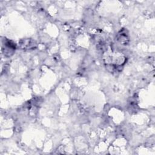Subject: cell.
Here are the masks:
<instances>
[{"mask_svg": "<svg viewBox=\"0 0 155 155\" xmlns=\"http://www.w3.org/2000/svg\"><path fill=\"white\" fill-rule=\"evenodd\" d=\"M3 45L4 46L2 47V50H4L5 55L10 56L13 54L16 47L13 42L7 40L5 41V43L3 44Z\"/></svg>", "mask_w": 155, "mask_h": 155, "instance_id": "3", "label": "cell"}, {"mask_svg": "<svg viewBox=\"0 0 155 155\" xmlns=\"http://www.w3.org/2000/svg\"><path fill=\"white\" fill-rule=\"evenodd\" d=\"M108 47L105 50L103 59L107 68L111 71L118 70L125 64L126 58L121 53L114 51Z\"/></svg>", "mask_w": 155, "mask_h": 155, "instance_id": "1", "label": "cell"}, {"mask_svg": "<svg viewBox=\"0 0 155 155\" xmlns=\"http://www.w3.org/2000/svg\"><path fill=\"white\" fill-rule=\"evenodd\" d=\"M19 44L21 47L24 50H30L36 47V44L35 41L29 39L21 41Z\"/></svg>", "mask_w": 155, "mask_h": 155, "instance_id": "4", "label": "cell"}, {"mask_svg": "<svg viewBox=\"0 0 155 155\" xmlns=\"http://www.w3.org/2000/svg\"><path fill=\"white\" fill-rule=\"evenodd\" d=\"M116 39L118 42L122 45H127L130 41V36L128 31L123 28L119 31L116 36Z\"/></svg>", "mask_w": 155, "mask_h": 155, "instance_id": "2", "label": "cell"}]
</instances>
